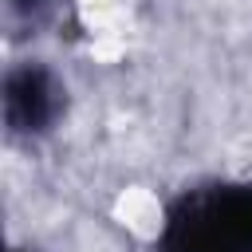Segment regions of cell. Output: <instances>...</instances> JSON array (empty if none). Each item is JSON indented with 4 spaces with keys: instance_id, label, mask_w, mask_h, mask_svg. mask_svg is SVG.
<instances>
[{
    "instance_id": "cell-1",
    "label": "cell",
    "mask_w": 252,
    "mask_h": 252,
    "mask_svg": "<svg viewBox=\"0 0 252 252\" xmlns=\"http://www.w3.org/2000/svg\"><path fill=\"white\" fill-rule=\"evenodd\" d=\"M154 252H252V177H197L169 193Z\"/></svg>"
},
{
    "instance_id": "cell-3",
    "label": "cell",
    "mask_w": 252,
    "mask_h": 252,
    "mask_svg": "<svg viewBox=\"0 0 252 252\" xmlns=\"http://www.w3.org/2000/svg\"><path fill=\"white\" fill-rule=\"evenodd\" d=\"M71 0H4V24L12 39H39L67 20Z\"/></svg>"
},
{
    "instance_id": "cell-2",
    "label": "cell",
    "mask_w": 252,
    "mask_h": 252,
    "mask_svg": "<svg viewBox=\"0 0 252 252\" xmlns=\"http://www.w3.org/2000/svg\"><path fill=\"white\" fill-rule=\"evenodd\" d=\"M71 106L67 79L47 59H16L0 75V122L8 142L35 146L51 138Z\"/></svg>"
},
{
    "instance_id": "cell-4",
    "label": "cell",
    "mask_w": 252,
    "mask_h": 252,
    "mask_svg": "<svg viewBox=\"0 0 252 252\" xmlns=\"http://www.w3.org/2000/svg\"><path fill=\"white\" fill-rule=\"evenodd\" d=\"M12 252H39V248H12Z\"/></svg>"
}]
</instances>
